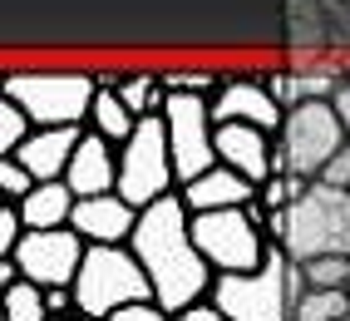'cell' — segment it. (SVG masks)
<instances>
[{"label": "cell", "mask_w": 350, "mask_h": 321, "mask_svg": "<svg viewBox=\"0 0 350 321\" xmlns=\"http://www.w3.org/2000/svg\"><path fill=\"white\" fill-rule=\"evenodd\" d=\"M129 247H133V257L144 262L148 282H153V302L168 316L213 296L217 272H213V262L202 257V247L193 237V213H188V203H183V193H168V198L148 203V208L138 213V227H133Z\"/></svg>", "instance_id": "1"}, {"label": "cell", "mask_w": 350, "mask_h": 321, "mask_svg": "<svg viewBox=\"0 0 350 321\" xmlns=\"http://www.w3.org/2000/svg\"><path fill=\"white\" fill-rule=\"evenodd\" d=\"M267 237L282 242L296 262L321 257V252H340V257H350V188L325 183V178H311L306 193H301L291 208L271 213Z\"/></svg>", "instance_id": "2"}, {"label": "cell", "mask_w": 350, "mask_h": 321, "mask_svg": "<svg viewBox=\"0 0 350 321\" xmlns=\"http://www.w3.org/2000/svg\"><path fill=\"white\" fill-rule=\"evenodd\" d=\"M301 287H306L301 262L282 242H271L262 267H252V272H217L207 302L222 307L232 321H296L291 307H296Z\"/></svg>", "instance_id": "3"}, {"label": "cell", "mask_w": 350, "mask_h": 321, "mask_svg": "<svg viewBox=\"0 0 350 321\" xmlns=\"http://www.w3.org/2000/svg\"><path fill=\"white\" fill-rule=\"evenodd\" d=\"M5 99H15L20 109L35 119V129H59V124H89V109L99 94V75L94 70H75V64H20L5 70Z\"/></svg>", "instance_id": "4"}, {"label": "cell", "mask_w": 350, "mask_h": 321, "mask_svg": "<svg viewBox=\"0 0 350 321\" xmlns=\"http://www.w3.org/2000/svg\"><path fill=\"white\" fill-rule=\"evenodd\" d=\"M75 302H79V316L104 321L119 307L153 302V282L129 242H89L84 267L75 277Z\"/></svg>", "instance_id": "5"}, {"label": "cell", "mask_w": 350, "mask_h": 321, "mask_svg": "<svg viewBox=\"0 0 350 321\" xmlns=\"http://www.w3.org/2000/svg\"><path fill=\"white\" fill-rule=\"evenodd\" d=\"M350 144V133L340 124V114L331 99H306L286 109V124L276 129V173H296V178H321L331 168V158Z\"/></svg>", "instance_id": "6"}, {"label": "cell", "mask_w": 350, "mask_h": 321, "mask_svg": "<svg viewBox=\"0 0 350 321\" xmlns=\"http://www.w3.org/2000/svg\"><path fill=\"white\" fill-rule=\"evenodd\" d=\"M119 193L133 208H148V203L178 193V168H173V149H168V124L163 114L138 119L133 139L119 144Z\"/></svg>", "instance_id": "7"}, {"label": "cell", "mask_w": 350, "mask_h": 321, "mask_svg": "<svg viewBox=\"0 0 350 321\" xmlns=\"http://www.w3.org/2000/svg\"><path fill=\"white\" fill-rule=\"evenodd\" d=\"M163 124H168V149H173L178 188L217 164V119H213V99H207V94H183V89H168Z\"/></svg>", "instance_id": "8"}, {"label": "cell", "mask_w": 350, "mask_h": 321, "mask_svg": "<svg viewBox=\"0 0 350 321\" xmlns=\"http://www.w3.org/2000/svg\"><path fill=\"white\" fill-rule=\"evenodd\" d=\"M193 237L202 247V257L213 262V272H252L267 257V227L252 222L247 208H213V213H193Z\"/></svg>", "instance_id": "9"}, {"label": "cell", "mask_w": 350, "mask_h": 321, "mask_svg": "<svg viewBox=\"0 0 350 321\" xmlns=\"http://www.w3.org/2000/svg\"><path fill=\"white\" fill-rule=\"evenodd\" d=\"M84 252H89V242L75 227H30L10 257L20 262V277H30L40 287H75Z\"/></svg>", "instance_id": "10"}, {"label": "cell", "mask_w": 350, "mask_h": 321, "mask_svg": "<svg viewBox=\"0 0 350 321\" xmlns=\"http://www.w3.org/2000/svg\"><path fill=\"white\" fill-rule=\"evenodd\" d=\"M213 119H237V124H256L276 133L286 124V109L271 99V89L262 84V75H222L217 94H213Z\"/></svg>", "instance_id": "11"}, {"label": "cell", "mask_w": 350, "mask_h": 321, "mask_svg": "<svg viewBox=\"0 0 350 321\" xmlns=\"http://www.w3.org/2000/svg\"><path fill=\"white\" fill-rule=\"evenodd\" d=\"M217 164L247 173L252 183H267L276 173V133L256 129V124L222 119L217 124Z\"/></svg>", "instance_id": "12"}, {"label": "cell", "mask_w": 350, "mask_h": 321, "mask_svg": "<svg viewBox=\"0 0 350 321\" xmlns=\"http://www.w3.org/2000/svg\"><path fill=\"white\" fill-rule=\"evenodd\" d=\"M138 213L124 193H94V198H79L75 203V218L69 227L84 237V242H129L133 227H138Z\"/></svg>", "instance_id": "13"}, {"label": "cell", "mask_w": 350, "mask_h": 321, "mask_svg": "<svg viewBox=\"0 0 350 321\" xmlns=\"http://www.w3.org/2000/svg\"><path fill=\"white\" fill-rule=\"evenodd\" d=\"M64 183H69L79 198L119 193V144L104 139V133H94V129H84V139H79L75 158H69Z\"/></svg>", "instance_id": "14"}, {"label": "cell", "mask_w": 350, "mask_h": 321, "mask_svg": "<svg viewBox=\"0 0 350 321\" xmlns=\"http://www.w3.org/2000/svg\"><path fill=\"white\" fill-rule=\"evenodd\" d=\"M262 183H252L247 173L227 168V164H213L207 173H198L193 183H183V203H188V213H213V208H247L256 198Z\"/></svg>", "instance_id": "15"}, {"label": "cell", "mask_w": 350, "mask_h": 321, "mask_svg": "<svg viewBox=\"0 0 350 321\" xmlns=\"http://www.w3.org/2000/svg\"><path fill=\"white\" fill-rule=\"evenodd\" d=\"M79 139H84V129L79 124H59V129H35L25 144H20L10 158H20L40 183H50V178H64L69 173V158H75V149H79Z\"/></svg>", "instance_id": "16"}, {"label": "cell", "mask_w": 350, "mask_h": 321, "mask_svg": "<svg viewBox=\"0 0 350 321\" xmlns=\"http://www.w3.org/2000/svg\"><path fill=\"white\" fill-rule=\"evenodd\" d=\"M75 203L79 193L64 178H50V183H35L30 198H20V218H25V227H69Z\"/></svg>", "instance_id": "17"}, {"label": "cell", "mask_w": 350, "mask_h": 321, "mask_svg": "<svg viewBox=\"0 0 350 321\" xmlns=\"http://www.w3.org/2000/svg\"><path fill=\"white\" fill-rule=\"evenodd\" d=\"M84 129L104 133V139H113V144H129V139H133V129H138V114L124 104V94H119L113 84H99L94 109H89V124H84Z\"/></svg>", "instance_id": "18"}, {"label": "cell", "mask_w": 350, "mask_h": 321, "mask_svg": "<svg viewBox=\"0 0 350 321\" xmlns=\"http://www.w3.org/2000/svg\"><path fill=\"white\" fill-rule=\"evenodd\" d=\"M113 89L124 94V104L138 114V119H148V114H163V104H168V84H163V70H124Z\"/></svg>", "instance_id": "19"}, {"label": "cell", "mask_w": 350, "mask_h": 321, "mask_svg": "<svg viewBox=\"0 0 350 321\" xmlns=\"http://www.w3.org/2000/svg\"><path fill=\"white\" fill-rule=\"evenodd\" d=\"M291 316L296 321H340V316H350V287H301Z\"/></svg>", "instance_id": "20"}, {"label": "cell", "mask_w": 350, "mask_h": 321, "mask_svg": "<svg viewBox=\"0 0 350 321\" xmlns=\"http://www.w3.org/2000/svg\"><path fill=\"white\" fill-rule=\"evenodd\" d=\"M0 321H50V302H44V287L30 277H15L5 287V316Z\"/></svg>", "instance_id": "21"}, {"label": "cell", "mask_w": 350, "mask_h": 321, "mask_svg": "<svg viewBox=\"0 0 350 321\" xmlns=\"http://www.w3.org/2000/svg\"><path fill=\"white\" fill-rule=\"evenodd\" d=\"M30 133H35V119H30V114L20 109L15 99L0 94V158H10L20 144L30 139Z\"/></svg>", "instance_id": "22"}, {"label": "cell", "mask_w": 350, "mask_h": 321, "mask_svg": "<svg viewBox=\"0 0 350 321\" xmlns=\"http://www.w3.org/2000/svg\"><path fill=\"white\" fill-rule=\"evenodd\" d=\"M301 277H306V287H350V257H340V252L306 257L301 262Z\"/></svg>", "instance_id": "23"}, {"label": "cell", "mask_w": 350, "mask_h": 321, "mask_svg": "<svg viewBox=\"0 0 350 321\" xmlns=\"http://www.w3.org/2000/svg\"><path fill=\"white\" fill-rule=\"evenodd\" d=\"M35 173L25 168V164H20V158H0V193H5L10 203H20V198H30L35 193Z\"/></svg>", "instance_id": "24"}, {"label": "cell", "mask_w": 350, "mask_h": 321, "mask_svg": "<svg viewBox=\"0 0 350 321\" xmlns=\"http://www.w3.org/2000/svg\"><path fill=\"white\" fill-rule=\"evenodd\" d=\"M262 84L271 89V99L282 104V109H296V104H301V84H296V70H291V64H276V70H267Z\"/></svg>", "instance_id": "25"}, {"label": "cell", "mask_w": 350, "mask_h": 321, "mask_svg": "<svg viewBox=\"0 0 350 321\" xmlns=\"http://www.w3.org/2000/svg\"><path fill=\"white\" fill-rule=\"evenodd\" d=\"M104 321H173V316L163 311L158 302H133V307H119V311L104 316Z\"/></svg>", "instance_id": "26"}, {"label": "cell", "mask_w": 350, "mask_h": 321, "mask_svg": "<svg viewBox=\"0 0 350 321\" xmlns=\"http://www.w3.org/2000/svg\"><path fill=\"white\" fill-rule=\"evenodd\" d=\"M173 321H232L222 307H213V302H198V307H183V311H173Z\"/></svg>", "instance_id": "27"}, {"label": "cell", "mask_w": 350, "mask_h": 321, "mask_svg": "<svg viewBox=\"0 0 350 321\" xmlns=\"http://www.w3.org/2000/svg\"><path fill=\"white\" fill-rule=\"evenodd\" d=\"M321 178H325V183H340V188H350V144L331 158V168H325Z\"/></svg>", "instance_id": "28"}, {"label": "cell", "mask_w": 350, "mask_h": 321, "mask_svg": "<svg viewBox=\"0 0 350 321\" xmlns=\"http://www.w3.org/2000/svg\"><path fill=\"white\" fill-rule=\"evenodd\" d=\"M331 104H336V114H340V124H345V133H350V70H345V79H340V89L331 94Z\"/></svg>", "instance_id": "29"}, {"label": "cell", "mask_w": 350, "mask_h": 321, "mask_svg": "<svg viewBox=\"0 0 350 321\" xmlns=\"http://www.w3.org/2000/svg\"><path fill=\"white\" fill-rule=\"evenodd\" d=\"M50 321H94V316H79V311H75V316H50Z\"/></svg>", "instance_id": "30"}, {"label": "cell", "mask_w": 350, "mask_h": 321, "mask_svg": "<svg viewBox=\"0 0 350 321\" xmlns=\"http://www.w3.org/2000/svg\"><path fill=\"white\" fill-rule=\"evenodd\" d=\"M340 321H350V316H340Z\"/></svg>", "instance_id": "31"}]
</instances>
